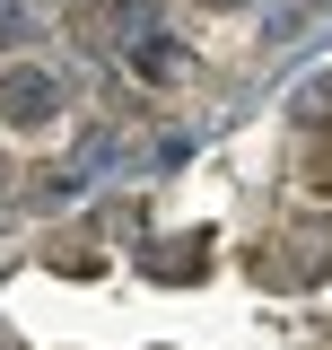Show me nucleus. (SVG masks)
Listing matches in <instances>:
<instances>
[{
  "label": "nucleus",
  "instance_id": "obj_1",
  "mask_svg": "<svg viewBox=\"0 0 332 350\" xmlns=\"http://www.w3.org/2000/svg\"><path fill=\"white\" fill-rule=\"evenodd\" d=\"M253 280H262V289H315V280H332V219L271 228V237L253 245Z\"/></svg>",
  "mask_w": 332,
  "mask_h": 350
},
{
  "label": "nucleus",
  "instance_id": "obj_2",
  "mask_svg": "<svg viewBox=\"0 0 332 350\" xmlns=\"http://www.w3.org/2000/svg\"><path fill=\"white\" fill-rule=\"evenodd\" d=\"M61 105H70L61 70H44V62H0V123L9 131H53Z\"/></svg>",
  "mask_w": 332,
  "mask_h": 350
},
{
  "label": "nucleus",
  "instance_id": "obj_3",
  "mask_svg": "<svg viewBox=\"0 0 332 350\" xmlns=\"http://www.w3.org/2000/svg\"><path fill=\"white\" fill-rule=\"evenodd\" d=\"M123 53H131V79H149V88H184V79H193V53L166 36V27H140Z\"/></svg>",
  "mask_w": 332,
  "mask_h": 350
},
{
  "label": "nucleus",
  "instance_id": "obj_4",
  "mask_svg": "<svg viewBox=\"0 0 332 350\" xmlns=\"http://www.w3.org/2000/svg\"><path fill=\"white\" fill-rule=\"evenodd\" d=\"M202 271H210V245H202V237H175V245L149 254V280H166V289H193Z\"/></svg>",
  "mask_w": 332,
  "mask_h": 350
},
{
  "label": "nucleus",
  "instance_id": "obj_5",
  "mask_svg": "<svg viewBox=\"0 0 332 350\" xmlns=\"http://www.w3.org/2000/svg\"><path fill=\"white\" fill-rule=\"evenodd\" d=\"M96 27H105L114 44H131L140 27H158V0H96Z\"/></svg>",
  "mask_w": 332,
  "mask_h": 350
},
{
  "label": "nucleus",
  "instance_id": "obj_6",
  "mask_svg": "<svg viewBox=\"0 0 332 350\" xmlns=\"http://www.w3.org/2000/svg\"><path fill=\"white\" fill-rule=\"evenodd\" d=\"M297 175H306L315 193H332V123L315 131V140H306V158H297Z\"/></svg>",
  "mask_w": 332,
  "mask_h": 350
},
{
  "label": "nucleus",
  "instance_id": "obj_7",
  "mask_svg": "<svg viewBox=\"0 0 332 350\" xmlns=\"http://www.w3.org/2000/svg\"><path fill=\"white\" fill-rule=\"evenodd\" d=\"M297 123H306V131H324V123H332V79L297 88Z\"/></svg>",
  "mask_w": 332,
  "mask_h": 350
},
{
  "label": "nucleus",
  "instance_id": "obj_8",
  "mask_svg": "<svg viewBox=\"0 0 332 350\" xmlns=\"http://www.w3.org/2000/svg\"><path fill=\"white\" fill-rule=\"evenodd\" d=\"M0 44H27V9H0Z\"/></svg>",
  "mask_w": 332,
  "mask_h": 350
},
{
  "label": "nucleus",
  "instance_id": "obj_9",
  "mask_svg": "<svg viewBox=\"0 0 332 350\" xmlns=\"http://www.w3.org/2000/svg\"><path fill=\"white\" fill-rule=\"evenodd\" d=\"M202 9H245V0H202Z\"/></svg>",
  "mask_w": 332,
  "mask_h": 350
},
{
  "label": "nucleus",
  "instance_id": "obj_10",
  "mask_svg": "<svg viewBox=\"0 0 332 350\" xmlns=\"http://www.w3.org/2000/svg\"><path fill=\"white\" fill-rule=\"evenodd\" d=\"M9 350H18V342H9Z\"/></svg>",
  "mask_w": 332,
  "mask_h": 350
}]
</instances>
